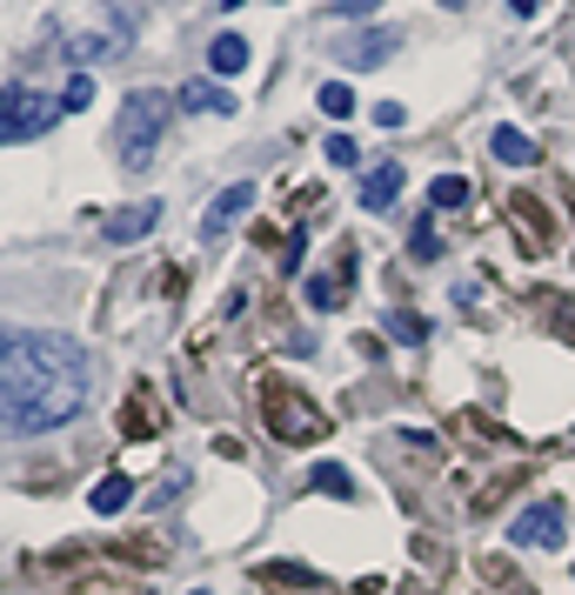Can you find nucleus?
Returning a JSON list of instances; mask_svg holds the SVG:
<instances>
[{
	"mask_svg": "<svg viewBox=\"0 0 575 595\" xmlns=\"http://www.w3.org/2000/svg\"><path fill=\"white\" fill-rule=\"evenodd\" d=\"M208 67H214V80H234L241 67H248V41H241V34L208 41Z\"/></svg>",
	"mask_w": 575,
	"mask_h": 595,
	"instance_id": "10",
	"label": "nucleus"
},
{
	"mask_svg": "<svg viewBox=\"0 0 575 595\" xmlns=\"http://www.w3.org/2000/svg\"><path fill=\"white\" fill-rule=\"evenodd\" d=\"M88 395H95V375L80 342H67L54 328L0 321V436L14 442L54 436L88 408Z\"/></svg>",
	"mask_w": 575,
	"mask_h": 595,
	"instance_id": "1",
	"label": "nucleus"
},
{
	"mask_svg": "<svg viewBox=\"0 0 575 595\" xmlns=\"http://www.w3.org/2000/svg\"><path fill=\"white\" fill-rule=\"evenodd\" d=\"M154 221H161V201H128V208H114V214H108V241H114V247H128V241L154 234Z\"/></svg>",
	"mask_w": 575,
	"mask_h": 595,
	"instance_id": "7",
	"label": "nucleus"
},
{
	"mask_svg": "<svg viewBox=\"0 0 575 595\" xmlns=\"http://www.w3.org/2000/svg\"><path fill=\"white\" fill-rule=\"evenodd\" d=\"M128 502H134V482H128V475H101V482H95V495H88L95 516H121Z\"/></svg>",
	"mask_w": 575,
	"mask_h": 595,
	"instance_id": "11",
	"label": "nucleus"
},
{
	"mask_svg": "<svg viewBox=\"0 0 575 595\" xmlns=\"http://www.w3.org/2000/svg\"><path fill=\"white\" fill-rule=\"evenodd\" d=\"M416 254H422V262H435V221H416Z\"/></svg>",
	"mask_w": 575,
	"mask_h": 595,
	"instance_id": "22",
	"label": "nucleus"
},
{
	"mask_svg": "<svg viewBox=\"0 0 575 595\" xmlns=\"http://www.w3.org/2000/svg\"><path fill=\"white\" fill-rule=\"evenodd\" d=\"M335 54H342V67H382V60L395 54V34H388V27H362V34L335 41Z\"/></svg>",
	"mask_w": 575,
	"mask_h": 595,
	"instance_id": "6",
	"label": "nucleus"
},
{
	"mask_svg": "<svg viewBox=\"0 0 575 595\" xmlns=\"http://www.w3.org/2000/svg\"><path fill=\"white\" fill-rule=\"evenodd\" d=\"M382 0H335V8H328V21H362V14H375Z\"/></svg>",
	"mask_w": 575,
	"mask_h": 595,
	"instance_id": "20",
	"label": "nucleus"
},
{
	"mask_svg": "<svg viewBox=\"0 0 575 595\" xmlns=\"http://www.w3.org/2000/svg\"><path fill=\"white\" fill-rule=\"evenodd\" d=\"M388 334H395V342H408V349H416L422 334H429V321H422V315H408V308H388Z\"/></svg>",
	"mask_w": 575,
	"mask_h": 595,
	"instance_id": "16",
	"label": "nucleus"
},
{
	"mask_svg": "<svg viewBox=\"0 0 575 595\" xmlns=\"http://www.w3.org/2000/svg\"><path fill=\"white\" fill-rule=\"evenodd\" d=\"M60 114H67V108H60V95H47V88H0V147L41 141Z\"/></svg>",
	"mask_w": 575,
	"mask_h": 595,
	"instance_id": "3",
	"label": "nucleus"
},
{
	"mask_svg": "<svg viewBox=\"0 0 575 595\" xmlns=\"http://www.w3.org/2000/svg\"><path fill=\"white\" fill-rule=\"evenodd\" d=\"M308 301H314V308H335V301H342V282H328V275H314V282H308Z\"/></svg>",
	"mask_w": 575,
	"mask_h": 595,
	"instance_id": "19",
	"label": "nucleus"
},
{
	"mask_svg": "<svg viewBox=\"0 0 575 595\" xmlns=\"http://www.w3.org/2000/svg\"><path fill=\"white\" fill-rule=\"evenodd\" d=\"M121 41H101V34H88V41H74V60H101V54H114Z\"/></svg>",
	"mask_w": 575,
	"mask_h": 595,
	"instance_id": "21",
	"label": "nucleus"
},
{
	"mask_svg": "<svg viewBox=\"0 0 575 595\" xmlns=\"http://www.w3.org/2000/svg\"><path fill=\"white\" fill-rule=\"evenodd\" d=\"M161 134H168V95L134 88V95L121 101V114H114V154H121V167H128V175H141V167L154 161Z\"/></svg>",
	"mask_w": 575,
	"mask_h": 595,
	"instance_id": "2",
	"label": "nucleus"
},
{
	"mask_svg": "<svg viewBox=\"0 0 575 595\" xmlns=\"http://www.w3.org/2000/svg\"><path fill=\"white\" fill-rule=\"evenodd\" d=\"M568 522H562V502H529L522 516L509 522V542L516 549H562Z\"/></svg>",
	"mask_w": 575,
	"mask_h": 595,
	"instance_id": "4",
	"label": "nucleus"
},
{
	"mask_svg": "<svg viewBox=\"0 0 575 595\" xmlns=\"http://www.w3.org/2000/svg\"><path fill=\"white\" fill-rule=\"evenodd\" d=\"M188 595H214V588H188Z\"/></svg>",
	"mask_w": 575,
	"mask_h": 595,
	"instance_id": "25",
	"label": "nucleus"
},
{
	"mask_svg": "<svg viewBox=\"0 0 575 595\" xmlns=\"http://www.w3.org/2000/svg\"><path fill=\"white\" fill-rule=\"evenodd\" d=\"M328 161H335V167H355V161H362V147H355L349 134H328Z\"/></svg>",
	"mask_w": 575,
	"mask_h": 595,
	"instance_id": "18",
	"label": "nucleus"
},
{
	"mask_svg": "<svg viewBox=\"0 0 575 595\" xmlns=\"http://www.w3.org/2000/svg\"><path fill=\"white\" fill-rule=\"evenodd\" d=\"M255 208V181H234V188H221L214 201H208V214H201V241H221L241 214Z\"/></svg>",
	"mask_w": 575,
	"mask_h": 595,
	"instance_id": "5",
	"label": "nucleus"
},
{
	"mask_svg": "<svg viewBox=\"0 0 575 595\" xmlns=\"http://www.w3.org/2000/svg\"><path fill=\"white\" fill-rule=\"evenodd\" d=\"M401 181H408V175H401V161H382V167H368V175H362V208H375V214H382V208H395Z\"/></svg>",
	"mask_w": 575,
	"mask_h": 595,
	"instance_id": "8",
	"label": "nucleus"
},
{
	"mask_svg": "<svg viewBox=\"0 0 575 595\" xmlns=\"http://www.w3.org/2000/svg\"><path fill=\"white\" fill-rule=\"evenodd\" d=\"M60 108H67V114L95 108V74H67V88H60Z\"/></svg>",
	"mask_w": 575,
	"mask_h": 595,
	"instance_id": "15",
	"label": "nucleus"
},
{
	"mask_svg": "<svg viewBox=\"0 0 575 595\" xmlns=\"http://www.w3.org/2000/svg\"><path fill=\"white\" fill-rule=\"evenodd\" d=\"M175 101H181L188 114H234V95L221 88V80H188Z\"/></svg>",
	"mask_w": 575,
	"mask_h": 595,
	"instance_id": "9",
	"label": "nucleus"
},
{
	"mask_svg": "<svg viewBox=\"0 0 575 595\" xmlns=\"http://www.w3.org/2000/svg\"><path fill=\"white\" fill-rule=\"evenodd\" d=\"M308 488H314V495H335V502H349V495H355V482H349V469H342V462H321V469L308 475Z\"/></svg>",
	"mask_w": 575,
	"mask_h": 595,
	"instance_id": "13",
	"label": "nucleus"
},
{
	"mask_svg": "<svg viewBox=\"0 0 575 595\" xmlns=\"http://www.w3.org/2000/svg\"><path fill=\"white\" fill-rule=\"evenodd\" d=\"M429 201H435V208H468V181H462V175H442V181L429 188Z\"/></svg>",
	"mask_w": 575,
	"mask_h": 595,
	"instance_id": "17",
	"label": "nucleus"
},
{
	"mask_svg": "<svg viewBox=\"0 0 575 595\" xmlns=\"http://www.w3.org/2000/svg\"><path fill=\"white\" fill-rule=\"evenodd\" d=\"M314 101H321L328 121H349V114H355V88H349V80H321V95H314Z\"/></svg>",
	"mask_w": 575,
	"mask_h": 595,
	"instance_id": "14",
	"label": "nucleus"
},
{
	"mask_svg": "<svg viewBox=\"0 0 575 595\" xmlns=\"http://www.w3.org/2000/svg\"><path fill=\"white\" fill-rule=\"evenodd\" d=\"M488 147H496V161H509V167H529V161H535V147H529L522 128H496V134H488Z\"/></svg>",
	"mask_w": 575,
	"mask_h": 595,
	"instance_id": "12",
	"label": "nucleus"
},
{
	"mask_svg": "<svg viewBox=\"0 0 575 595\" xmlns=\"http://www.w3.org/2000/svg\"><path fill=\"white\" fill-rule=\"evenodd\" d=\"M401 121H408V108H395V101L375 108V128H401Z\"/></svg>",
	"mask_w": 575,
	"mask_h": 595,
	"instance_id": "23",
	"label": "nucleus"
},
{
	"mask_svg": "<svg viewBox=\"0 0 575 595\" xmlns=\"http://www.w3.org/2000/svg\"><path fill=\"white\" fill-rule=\"evenodd\" d=\"M509 8H516V14H535V8H542V0H509Z\"/></svg>",
	"mask_w": 575,
	"mask_h": 595,
	"instance_id": "24",
	"label": "nucleus"
}]
</instances>
